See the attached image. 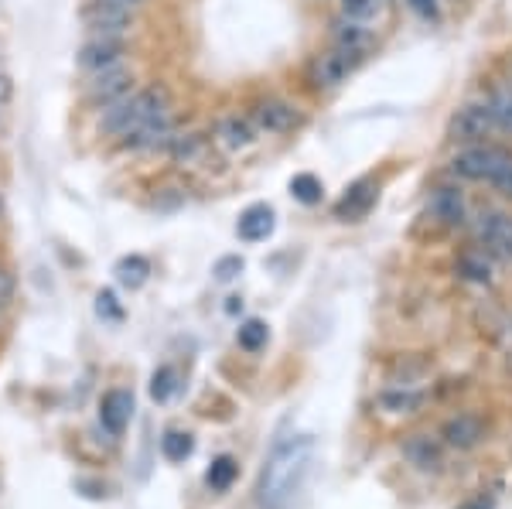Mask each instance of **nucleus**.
I'll return each mask as SVG.
<instances>
[{
    "label": "nucleus",
    "instance_id": "obj_1",
    "mask_svg": "<svg viewBox=\"0 0 512 509\" xmlns=\"http://www.w3.org/2000/svg\"><path fill=\"white\" fill-rule=\"evenodd\" d=\"M315 458L318 445L308 434L277 441L267 462H263L260 479H256V503H260V509H291L301 499V492L308 489Z\"/></svg>",
    "mask_w": 512,
    "mask_h": 509
},
{
    "label": "nucleus",
    "instance_id": "obj_4",
    "mask_svg": "<svg viewBox=\"0 0 512 509\" xmlns=\"http://www.w3.org/2000/svg\"><path fill=\"white\" fill-rule=\"evenodd\" d=\"M495 130H499V123H495V117H492V106L489 103H468L454 113L448 134H451V141H458V144H482L485 137L495 134Z\"/></svg>",
    "mask_w": 512,
    "mask_h": 509
},
{
    "label": "nucleus",
    "instance_id": "obj_15",
    "mask_svg": "<svg viewBox=\"0 0 512 509\" xmlns=\"http://www.w3.org/2000/svg\"><path fill=\"white\" fill-rule=\"evenodd\" d=\"M175 141V127H171V117L151 120L144 123L140 130L127 137V147H140V151H154V147H171Z\"/></svg>",
    "mask_w": 512,
    "mask_h": 509
},
{
    "label": "nucleus",
    "instance_id": "obj_34",
    "mask_svg": "<svg viewBox=\"0 0 512 509\" xmlns=\"http://www.w3.org/2000/svg\"><path fill=\"white\" fill-rule=\"evenodd\" d=\"M458 509H492V503H485V499H472V503H461Z\"/></svg>",
    "mask_w": 512,
    "mask_h": 509
},
{
    "label": "nucleus",
    "instance_id": "obj_28",
    "mask_svg": "<svg viewBox=\"0 0 512 509\" xmlns=\"http://www.w3.org/2000/svg\"><path fill=\"white\" fill-rule=\"evenodd\" d=\"M379 11V0H342V14L349 21H369L376 18Z\"/></svg>",
    "mask_w": 512,
    "mask_h": 509
},
{
    "label": "nucleus",
    "instance_id": "obj_22",
    "mask_svg": "<svg viewBox=\"0 0 512 509\" xmlns=\"http://www.w3.org/2000/svg\"><path fill=\"white\" fill-rule=\"evenodd\" d=\"M236 342H239V349H243V352L267 349V342H270L267 322H260V318H250V322H243V325H239V332H236Z\"/></svg>",
    "mask_w": 512,
    "mask_h": 509
},
{
    "label": "nucleus",
    "instance_id": "obj_5",
    "mask_svg": "<svg viewBox=\"0 0 512 509\" xmlns=\"http://www.w3.org/2000/svg\"><path fill=\"white\" fill-rule=\"evenodd\" d=\"M478 246L492 260L509 264L512 260V212H485L478 219Z\"/></svg>",
    "mask_w": 512,
    "mask_h": 509
},
{
    "label": "nucleus",
    "instance_id": "obj_25",
    "mask_svg": "<svg viewBox=\"0 0 512 509\" xmlns=\"http://www.w3.org/2000/svg\"><path fill=\"white\" fill-rule=\"evenodd\" d=\"M219 134H222V144H226L229 151H239V147H246V144L253 141V127L246 120H239V117L222 123Z\"/></svg>",
    "mask_w": 512,
    "mask_h": 509
},
{
    "label": "nucleus",
    "instance_id": "obj_20",
    "mask_svg": "<svg viewBox=\"0 0 512 509\" xmlns=\"http://www.w3.org/2000/svg\"><path fill=\"white\" fill-rule=\"evenodd\" d=\"M236 475H239L236 458L233 455H219L216 462L209 465V472H205V486H209L212 492H226L236 482Z\"/></svg>",
    "mask_w": 512,
    "mask_h": 509
},
{
    "label": "nucleus",
    "instance_id": "obj_12",
    "mask_svg": "<svg viewBox=\"0 0 512 509\" xmlns=\"http://www.w3.org/2000/svg\"><path fill=\"white\" fill-rule=\"evenodd\" d=\"M403 455H407V462L420 472H437L444 465V451L431 434H410V438L403 441Z\"/></svg>",
    "mask_w": 512,
    "mask_h": 509
},
{
    "label": "nucleus",
    "instance_id": "obj_29",
    "mask_svg": "<svg viewBox=\"0 0 512 509\" xmlns=\"http://www.w3.org/2000/svg\"><path fill=\"white\" fill-rule=\"evenodd\" d=\"M96 315L106 318V322H120L123 308L117 305V294H113V291H99L96 294Z\"/></svg>",
    "mask_w": 512,
    "mask_h": 509
},
{
    "label": "nucleus",
    "instance_id": "obj_17",
    "mask_svg": "<svg viewBox=\"0 0 512 509\" xmlns=\"http://www.w3.org/2000/svg\"><path fill=\"white\" fill-rule=\"evenodd\" d=\"M458 274L472 284H489L492 281V257L485 250H468L458 257Z\"/></svg>",
    "mask_w": 512,
    "mask_h": 509
},
{
    "label": "nucleus",
    "instance_id": "obj_11",
    "mask_svg": "<svg viewBox=\"0 0 512 509\" xmlns=\"http://www.w3.org/2000/svg\"><path fill=\"white\" fill-rule=\"evenodd\" d=\"M441 438H444V445H451L458 451H468V448H475L478 441L485 438V424H482V417H478V414H454L451 421L444 424Z\"/></svg>",
    "mask_w": 512,
    "mask_h": 509
},
{
    "label": "nucleus",
    "instance_id": "obj_3",
    "mask_svg": "<svg viewBox=\"0 0 512 509\" xmlns=\"http://www.w3.org/2000/svg\"><path fill=\"white\" fill-rule=\"evenodd\" d=\"M168 117V93L158 86L140 89V93H130L123 100L110 103L103 110V130L106 134H120L130 137L134 130H140L144 123Z\"/></svg>",
    "mask_w": 512,
    "mask_h": 509
},
{
    "label": "nucleus",
    "instance_id": "obj_24",
    "mask_svg": "<svg viewBox=\"0 0 512 509\" xmlns=\"http://www.w3.org/2000/svg\"><path fill=\"white\" fill-rule=\"evenodd\" d=\"M178 390V373L171 366H161L158 373L151 376V400L154 404H168Z\"/></svg>",
    "mask_w": 512,
    "mask_h": 509
},
{
    "label": "nucleus",
    "instance_id": "obj_14",
    "mask_svg": "<svg viewBox=\"0 0 512 509\" xmlns=\"http://www.w3.org/2000/svg\"><path fill=\"white\" fill-rule=\"evenodd\" d=\"M256 120H260V127L274 130V134H284V130H294L297 123H301V113H297L291 103L267 100L256 106Z\"/></svg>",
    "mask_w": 512,
    "mask_h": 509
},
{
    "label": "nucleus",
    "instance_id": "obj_16",
    "mask_svg": "<svg viewBox=\"0 0 512 509\" xmlns=\"http://www.w3.org/2000/svg\"><path fill=\"white\" fill-rule=\"evenodd\" d=\"M431 209H434V216L441 219L444 226H461V223H465V202H461V192H454V188H437Z\"/></svg>",
    "mask_w": 512,
    "mask_h": 509
},
{
    "label": "nucleus",
    "instance_id": "obj_26",
    "mask_svg": "<svg viewBox=\"0 0 512 509\" xmlns=\"http://www.w3.org/2000/svg\"><path fill=\"white\" fill-rule=\"evenodd\" d=\"M489 106H492V117L499 123V130H512V86L495 89L489 96Z\"/></svg>",
    "mask_w": 512,
    "mask_h": 509
},
{
    "label": "nucleus",
    "instance_id": "obj_27",
    "mask_svg": "<svg viewBox=\"0 0 512 509\" xmlns=\"http://www.w3.org/2000/svg\"><path fill=\"white\" fill-rule=\"evenodd\" d=\"M291 195L301 205H318L321 202V182L315 175H294L291 178Z\"/></svg>",
    "mask_w": 512,
    "mask_h": 509
},
{
    "label": "nucleus",
    "instance_id": "obj_33",
    "mask_svg": "<svg viewBox=\"0 0 512 509\" xmlns=\"http://www.w3.org/2000/svg\"><path fill=\"white\" fill-rule=\"evenodd\" d=\"M106 4H117V7H123V11H134V7H140L144 0H106Z\"/></svg>",
    "mask_w": 512,
    "mask_h": 509
},
{
    "label": "nucleus",
    "instance_id": "obj_10",
    "mask_svg": "<svg viewBox=\"0 0 512 509\" xmlns=\"http://www.w3.org/2000/svg\"><path fill=\"white\" fill-rule=\"evenodd\" d=\"M123 41L120 38H89L86 45L79 48V65L89 72H103L113 69V65L123 62Z\"/></svg>",
    "mask_w": 512,
    "mask_h": 509
},
{
    "label": "nucleus",
    "instance_id": "obj_13",
    "mask_svg": "<svg viewBox=\"0 0 512 509\" xmlns=\"http://www.w3.org/2000/svg\"><path fill=\"white\" fill-rule=\"evenodd\" d=\"M274 226H277V216L270 205H250V209L239 216L236 233H239V240H246V243H263L274 233Z\"/></svg>",
    "mask_w": 512,
    "mask_h": 509
},
{
    "label": "nucleus",
    "instance_id": "obj_32",
    "mask_svg": "<svg viewBox=\"0 0 512 509\" xmlns=\"http://www.w3.org/2000/svg\"><path fill=\"white\" fill-rule=\"evenodd\" d=\"M11 294H14V281L4 274V270H0V308H4L7 301H11Z\"/></svg>",
    "mask_w": 512,
    "mask_h": 509
},
{
    "label": "nucleus",
    "instance_id": "obj_23",
    "mask_svg": "<svg viewBox=\"0 0 512 509\" xmlns=\"http://www.w3.org/2000/svg\"><path fill=\"white\" fill-rule=\"evenodd\" d=\"M192 451H195V438L188 431H168L161 438V455L168 462H185V458H192Z\"/></svg>",
    "mask_w": 512,
    "mask_h": 509
},
{
    "label": "nucleus",
    "instance_id": "obj_21",
    "mask_svg": "<svg viewBox=\"0 0 512 509\" xmlns=\"http://www.w3.org/2000/svg\"><path fill=\"white\" fill-rule=\"evenodd\" d=\"M373 199H376V192H369V182H359L349 195H345L342 202L335 205V212L342 219H355V216H362V212H366L369 205H373Z\"/></svg>",
    "mask_w": 512,
    "mask_h": 509
},
{
    "label": "nucleus",
    "instance_id": "obj_8",
    "mask_svg": "<svg viewBox=\"0 0 512 509\" xmlns=\"http://www.w3.org/2000/svg\"><path fill=\"white\" fill-rule=\"evenodd\" d=\"M130 417H134V393L130 390L103 393V400H99V424H103L113 438H120V434L127 431Z\"/></svg>",
    "mask_w": 512,
    "mask_h": 509
},
{
    "label": "nucleus",
    "instance_id": "obj_30",
    "mask_svg": "<svg viewBox=\"0 0 512 509\" xmlns=\"http://www.w3.org/2000/svg\"><path fill=\"white\" fill-rule=\"evenodd\" d=\"M212 274H216V281H219V284H229L236 274H243V257H222L219 264H216V270H212Z\"/></svg>",
    "mask_w": 512,
    "mask_h": 509
},
{
    "label": "nucleus",
    "instance_id": "obj_6",
    "mask_svg": "<svg viewBox=\"0 0 512 509\" xmlns=\"http://www.w3.org/2000/svg\"><path fill=\"white\" fill-rule=\"evenodd\" d=\"M82 24L93 38H123L130 31V11H123L117 4H106V0H96L82 11Z\"/></svg>",
    "mask_w": 512,
    "mask_h": 509
},
{
    "label": "nucleus",
    "instance_id": "obj_9",
    "mask_svg": "<svg viewBox=\"0 0 512 509\" xmlns=\"http://www.w3.org/2000/svg\"><path fill=\"white\" fill-rule=\"evenodd\" d=\"M359 62H362L359 55H349V52H342V48L318 55L315 65H311V76H315V86H321V89H335L338 82H345V76H349V72H352Z\"/></svg>",
    "mask_w": 512,
    "mask_h": 509
},
{
    "label": "nucleus",
    "instance_id": "obj_31",
    "mask_svg": "<svg viewBox=\"0 0 512 509\" xmlns=\"http://www.w3.org/2000/svg\"><path fill=\"white\" fill-rule=\"evenodd\" d=\"M410 11L417 14V18L424 21H441V7H437V0H407Z\"/></svg>",
    "mask_w": 512,
    "mask_h": 509
},
{
    "label": "nucleus",
    "instance_id": "obj_19",
    "mask_svg": "<svg viewBox=\"0 0 512 509\" xmlns=\"http://www.w3.org/2000/svg\"><path fill=\"white\" fill-rule=\"evenodd\" d=\"M117 281L127 287V291H137V287L147 284V277H151V264H147L144 257H137V253H130V257H123L117 264Z\"/></svg>",
    "mask_w": 512,
    "mask_h": 509
},
{
    "label": "nucleus",
    "instance_id": "obj_7",
    "mask_svg": "<svg viewBox=\"0 0 512 509\" xmlns=\"http://www.w3.org/2000/svg\"><path fill=\"white\" fill-rule=\"evenodd\" d=\"M130 93H134V72L123 69V65H113V69L96 72L93 82H89V89H86L89 103L103 106V110L110 103L123 100V96H130Z\"/></svg>",
    "mask_w": 512,
    "mask_h": 509
},
{
    "label": "nucleus",
    "instance_id": "obj_18",
    "mask_svg": "<svg viewBox=\"0 0 512 509\" xmlns=\"http://www.w3.org/2000/svg\"><path fill=\"white\" fill-rule=\"evenodd\" d=\"M376 404L386 410V414H414L424 404V393L420 390H386L376 397Z\"/></svg>",
    "mask_w": 512,
    "mask_h": 509
},
{
    "label": "nucleus",
    "instance_id": "obj_2",
    "mask_svg": "<svg viewBox=\"0 0 512 509\" xmlns=\"http://www.w3.org/2000/svg\"><path fill=\"white\" fill-rule=\"evenodd\" d=\"M451 171L465 182L492 185L502 199H512V151L495 144H472L454 154Z\"/></svg>",
    "mask_w": 512,
    "mask_h": 509
}]
</instances>
